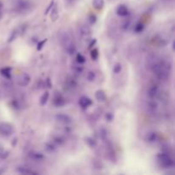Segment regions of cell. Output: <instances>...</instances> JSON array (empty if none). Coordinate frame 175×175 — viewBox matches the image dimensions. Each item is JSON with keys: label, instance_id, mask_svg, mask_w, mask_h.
<instances>
[{"label": "cell", "instance_id": "ac0fdd59", "mask_svg": "<svg viewBox=\"0 0 175 175\" xmlns=\"http://www.w3.org/2000/svg\"><path fill=\"white\" fill-rule=\"evenodd\" d=\"M29 157L33 159V160L39 161V160H42V159L44 158V155H43L41 153H39V152L32 151L29 153Z\"/></svg>", "mask_w": 175, "mask_h": 175}, {"label": "cell", "instance_id": "8992f818", "mask_svg": "<svg viewBox=\"0 0 175 175\" xmlns=\"http://www.w3.org/2000/svg\"><path fill=\"white\" fill-rule=\"evenodd\" d=\"M79 104L80 106L84 110H86L87 108H89L91 105L92 104V101L91 98H89L88 97H86V96H83L80 98L79 100Z\"/></svg>", "mask_w": 175, "mask_h": 175}, {"label": "cell", "instance_id": "d4e9b609", "mask_svg": "<svg viewBox=\"0 0 175 175\" xmlns=\"http://www.w3.org/2000/svg\"><path fill=\"white\" fill-rule=\"evenodd\" d=\"M122 69V67H121V63H116V65L114 66V68H113V72L115 74H119V73H121Z\"/></svg>", "mask_w": 175, "mask_h": 175}, {"label": "cell", "instance_id": "30bf717a", "mask_svg": "<svg viewBox=\"0 0 175 175\" xmlns=\"http://www.w3.org/2000/svg\"><path fill=\"white\" fill-rule=\"evenodd\" d=\"M116 13L119 16H121V17H125V16H127L129 14V10H128L127 7L124 4H121L117 7L116 9Z\"/></svg>", "mask_w": 175, "mask_h": 175}, {"label": "cell", "instance_id": "52a82bcc", "mask_svg": "<svg viewBox=\"0 0 175 175\" xmlns=\"http://www.w3.org/2000/svg\"><path fill=\"white\" fill-rule=\"evenodd\" d=\"M30 76L26 73H23L20 75V77L18 78L17 82L21 86H27L30 83Z\"/></svg>", "mask_w": 175, "mask_h": 175}, {"label": "cell", "instance_id": "9a60e30c", "mask_svg": "<svg viewBox=\"0 0 175 175\" xmlns=\"http://www.w3.org/2000/svg\"><path fill=\"white\" fill-rule=\"evenodd\" d=\"M17 172L21 174H32V173H37V172H34L33 170L25 167H17Z\"/></svg>", "mask_w": 175, "mask_h": 175}, {"label": "cell", "instance_id": "f546056e", "mask_svg": "<svg viewBox=\"0 0 175 175\" xmlns=\"http://www.w3.org/2000/svg\"><path fill=\"white\" fill-rule=\"evenodd\" d=\"M131 26V21L129 20H127V21H125L122 24V28L124 30H127Z\"/></svg>", "mask_w": 175, "mask_h": 175}, {"label": "cell", "instance_id": "ffe728a7", "mask_svg": "<svg viewBox=\"0 0 175 175\" xmlns=\"http://www.w3.org/2000/svg\"><path fill=\"white\" fill-rule=\"evenodd\" d=\"M51 20L52 21H56L58 17V11H57V7L55 4L53 5V7L51 8Z\"/></svg>", "mask_w": 175, "mask_h": 175}, {"label": "cell", "instance_id": "836d02e7", "mask_svg": "<svg viewBox=\"0 0 175 175\" xmlns=\"http://www.w3.org/2000/svg\"><path fill=\"white\" fill-rule=\"evenodd\" d=\"M113 118H114V116L111 113H108L107 115H106V119H107L108 121H111L113 120Z\"/></svg>", "mask_w": 175, "mask_h": 175}, {"label": "cell", "instance_id": "8fae6325", "mask_svg": "<svg viewBox=\"0 0 175 175\" xmlns=\"http://www.w3.org/2000/svg\"><path fill=\"white\" fill-rule=\"evenodd\" d=\"M30 3L27 1H20L16 5V9L19 12H24L29 9Z\"/></svg>", "mask_w": 175, "mask_h": 175}, {"label": "cell", "instance_id": "7c38bea8", "mask_svg": "<svg viewBox=\"0 0 175 175\" xmlns=\"http://www.w3.org/2000/svg\"><path fill=\"white\" fill-rule=\"evenodd\" d=\"M148 95L150 98L154 99L159 95V88L157 86H152L150 87V89L148 91Z\"/></svg>", "mask_w": 175, "mask_h": 175}, {"label": "cell", "instance_id": "f35d334b", "mask_svg": "<svg viewBox=\"0 0 175 175\" xmlns=\"http://www.w3.org/2000/svg\"><path fill=\"white\" fill-rule=\"evenodd\" d=\"M2 16H3V14H2V11L0 10V20L2 19Z\"/></svg>", "mask_w": 175, "mask_h": 175}, {"label": "cell", "instance_id": "8d00e7d4", "mask_svg": "<svg viewBox=\"0 0 175 175\" xmlns=\"http://www.w3.org/2000/svg\"><path fill=\"white\" fill-rule=\"evenodd\" d=\"M67 2H68V3H71L74 2V0H67Z\"/></svg>", "mask_w": 175, "mask_h": 175}, {"label": "cell", "instance_id": "e575fe53", "mask_svg": "<svg viewBox=\"0 0 175 175\" xmlns=\"http://www.w3.org/2000/svg\"><path fill=\"white\" fill-rule=\"evenodd\" d=\"M3 148L0 146V157H3Z\"/></svg>", "mask_w": 175, "mask_h": 175}, {"label": "cell", "instance_id": "74e56055", "mask_svg": "<svg viewBox=\"0 0 175 175\" xmlns=\"http://www.w3.org/2000/svg\"><path fill=\"white\" fill-rule=\"evenodd\" d=\"M2 8H3V3L0 2V10H2Z\"/></svg>", "mask_w": 175, "mask_h": 175}, {"label": "cell", "instance_id": "ba28073f", "mask_svg": "<svg viewBox=\"0 0 175 175\" xmlns=\"http://www.w3.org/2000/svg\"><path fill=\"white\" fill-rule=\"evenodd\" d=\"M56 120H57L58 122H60V123L64 125L69 124V123H71L72 121L71 118H70L68 115H65V114H58V115H57Z\"/></svg>", "mask_w": 175, "mask_h": 175}, {"label": "cell", "instance_id": "4fadbf2b", "mask_svg": "<svg viewBox=\"0 0 175 175\" xmlns=\"http://www.w3.org/2000/svg\"><path fill=\"white\" fill-rule=\"evenodd\" d=\"M95 97H96V99L98 100V102H105L106 101V99H107V96L105 94V92L103 90H98L95 93Z\"/></svg>", "mask_w": 175, "mask_h": 175}, {"label": "cell", "instance_id": "d590c367", "mask_svg": "<svg viewBox=\"0 0 175 175\" xmlns=\"http://www.w3.org/2000/svg\"><path fill=\"white\" fill-rule=\"evenodd\" d=\"M95 43H96V39H94V40H93V41H92V43L90 44L89 48H91V47H92V46H93V45H94V44H95Z\"/></svg>", "mask_w": 175, "mask_h": 175}, {"label": "cell", "instance_id": "d6986e66", "mask_svg": "<svg viewBox=\"0 0 175 175\" xmlns=\"http://www.w3.org/2000/svg\"><path fill=\"white\" fill-rule=\"evenodd\" d=\"M1 74L6 79H10L11 78V68H4L1 69Z\"/></svg>", "mask_w": 175, "mask_h": 175}, {"label": "cell", "instance_id": "5b68a950", "mask_svg": "<svg viewBox=\"0 0 175 175\" xmlns=\"http://www.w3.org/2000/svg\"><path fill=\"white\" fill-rule=\"evenodd\" d=\"M79 33H80L81 39L83 40H86V41L89 40L91 39V37H92V30L86 25H83V26H81L80 27Z\"/></svg>", "mask_w": 175, "mask_h": 175}, {"label": "cell", "instance_id": "7402d4cb", "mask_svg": "<svg viewBox=\"0 0 175 175\" xmlns=\"http://www.w3.org/2000/svg\"><path fill=\"white\" fill-rule=\"evenodd\" d=\"M144 28V24L143 23H137L135 25V27H134V31H135V33H141L143 30Z\"/></svg>", "mask_w": 175, "mask_h": 175}, {"label": "cell", "instance_id": "5bb4252c", "mask_svg": "<svg viewBox=\"0 0 175 175\" xmlns=\"http://www.w3.org/2000/svg\"><path fill=\"white\" fill-rule=\"evenodd\" d=\"M76 82L73 78H68L65 81V87L68 90H73L76 87Z\"/></svg>", "mask_w": 175, "mask_h": 175}, {"label": "cell", "instance_id": "4316f807", "mask_svg": "<svg viewBox=\"0 0 175 175\" xmlns=\"http://www.w3.org/2000/svg\"><path fill=\"white\" fill-rule=\"evenodd\" d=\"M74 70L75 72H77V73H81V72L83 71V66H81L80 63H78L77 64H74Z\"/></svg>", "mask_w": 175, "mask_h": 175}, {"label": "cell", "instance_id": "44dd1931", "mask_svg": "<svg viewBox=\"0 0 175 175\" xmlns=\"http://www.w3.org/2000/svg\"><path fill=\"white\" fill-rule=\"evenodd\" d=\"M49 96H50V94H49V92H45V93L41 96V98H40V104H41V105H45V104L47 103L48 99H49Z\"/></svg>", "mask_w": 175, "mask_h": 175}, {"label": "cell", "instance_id": "1f68e13d", "mask_svg": "<svg viewBox=\"0 0 175 175\" xmlns=\"http://www.w3.org/2000/svg\"><path fill=\"white\" fill-rule=\"evenodd\" d=\"M97 21V17L95 15H91L89 17V21L91 24H94Z\"/></svg>", "mask_w": 175, "mask_h": 175}, {"label": "cell", "instance_id": "4dcf8cb0", "mask_svg": "<svg viewBox=\"0 0 175 175\" xmlns=\"http://www.w3.org/2000/svg\"><path fill=\"white\" fill-rule=\"evenodd\" d=\"M45 149H46V150L49 152H53L55 151V150H56L55 146L51 144H47L45 145Z\"/></svg>", "mask_w": 175, "mask_h": 175}, {"label": "cell", "instance_id": "7a4b0ae2", "mask_svg": "<svg viewBox=\"0 0 175 175\" xmlns=\"http://www.w3.org/2000/svg\"><path fill=\"white\" fill-rule=\"evenodd\" d=\"M62 42L64 50L68 55H74L76 52V47L70 34L67 33H64L62 37Z\"/></svg>", "mask_w": 175, "mask_h": 175}, {"label": "cell", "instance_id": "2e32d148", "mask_svg": "<svg viewBox=\"0 0 175 175\" xmlns=\"http://www.w3.org/2000/svg\"><path fill=\"white\" fill-rule=\"evenodd\" d=\"M92 6L98 10H100L104 8V0H93L92 1Z\"/></svg>", "mask_w": 175, "mask_h": 175}, {"label": "cell", "instance_id": "cb8c5ba5", "mask_svg": "<svg viewBox=\"0 0 175 175\" xmlns=\"http://www.w3.org/2000/svg\"><path fill=\"white\" fill-rule=\"evenodd\" d=\"M86 143L90 146V147H95L96 144H97L95 140L93 139V138H86Z\"/></svg>", "mask_w": 175, "mask_h": 175}, {"label": "cell", "instance_id": "d6a6232c", "mask_svg": "<svg viewBox=\"0 0 175 175\" xmlns=\"http://www.w3.org/2000/svg\"><path fill=\"white\" fill-rule=\"evenodd\" d=\"M53 5H54V0H52V1H51V3H50V5H49V7H48V8H47V9H46V11L45 12V14H48L49 12L51 11V8L53 7Z\"/></svg>", "mask_w": 175, "mask_h": 175}, {"label": "cell", "instance_id": "277c9868", "mask_svg": "<svg viewBox=\"0 0 175 175\" xmlns=\"http://www.w3.org/2000/svg\"><path fill=\"white\" fill-rule=\"evenodd\" d=\"M15 133V128L9 123L2 122L0 123V133L4 137L11 136Z\"/></svg>", "mask_w": 175, "mask_h": 175}, {"label": "cell", "instance_id": "f1b7e54d", "mask_svg": "<svg viewBox=\"0 0 175 175\" xmlns=\"http://www.w3.org/2000/svg\"><path fill=\"white\" fill-rule=\"evenodd\" d=\"M46 41H47V39H43L41 41H39V43H38V45H37V50H38V51H40L42 48L44 47V45H45V44L46 43Z\"/></svg>", "mask_w": 175, "mask_h": 175}, {"label": "cell", "instance_id": "9c48e42d", "mask_svg": "<svg viewBox=\"0 0 175 175\" xmlns=\"http://www.w3.org/2000/svg\"><path fill=\"white\" fill-rule=\"evenodd\" d=\"M53 104L55 106H57V107H62V106H64L66 104V100L65 98H63L61 94H56V96L54 97V99H53Z\"/></svg>", "mask_w": 175, "mask_h": 175}, {"label": "cell", "instance_id": "83f0119b", "mask_svg": "<svg viewBox=\"0 0 175 175\" xmlns=\"http://www.w3.org/2000/svg\"><path fill=\"white\" fill-rule=\"evenodd\" d=\"M95 73L92 71H90L88 74H87V80H89V81H93V80H95Z\"/></svg>", "mask_w": 175, "mask_h": 175}, {"label": "cell", "instance_id": "e0dca14e", "mask_svg": "<svg viewBox=\"0 0 175 175\" xmlns=\"http://www.w3.org/2000/svg\"><path fill=\"white\" fill-rule=\"evenodd\" d=\"M157 138V134L155 133H150L147 134V136H146V140H147V142L149 143L156 142Z\"/></svg>", "mask_w": 175, "mask_h": 175}, {"label": "cell", "instance_id": "603a6c76", "mask_svg": "<svg viewBox=\"0 0 175 175\" xmlns=\"http://www.w3.org/2000/svg\"><path fill=\"white\" fill-rule=\"evenodd\" d=\"M85 62H86V57H84L82 54L78 53L77 57H76V62L80 63V64H83Z\"/></svg>", "mask_w": 175, "mask_h": 175}, {"label": "cell", "instance_id": "3957f363", "mask_svg": "<svg viewBox=\"0 0 175 175\" xmlns=\"http://www.w3.org/2000/svg\"><path fill=\"white\" fill-rule=\"evenodd\" d=\"M158 161L160 162L161 166L166 167V168H170L174 166V161L172 159V157L168 153H161L158 154L157 155Z\"/></svg>", "mask_w": 175, "mask_h": 175}, {"label": "cell", "instance_id": "484cf974", "mask_svg": "<svg viewBox=\"0 0 175 175\" xmlns=\"http://www.w3.org/2000/svg\"><path fill=\"white\" fill-rule=\"evenodd\" d=\"M98 49H93L92 51H91V57H92V60H97L98 57Z\"/></svg>", "mask_w": 175, "mask_h": 175}, {"label": "cell", "instance_id": "6da1fadb", "mask_svg": "<svg viewBox=\"0 0 175 175\" xmlns=\"http://www.w3.org/2000/svg\"><path fill=\"white\" fill-rule=\"evenodd\" d=\"M150 68L159 80L165 81L169 77L170 72H171V64L168 62L156 58L151 65L150 66Z\"/></svg>", "mask_w": 175, "mask_h": 175}]
</instances>
